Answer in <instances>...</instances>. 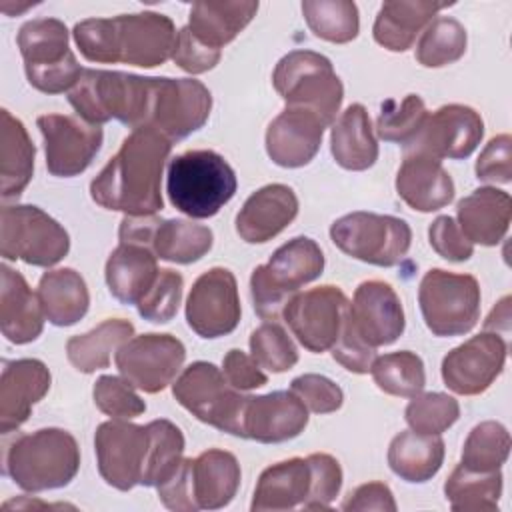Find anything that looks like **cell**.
Segmentation results:
<instances>
[{
  "label": "cell",
  "instance_id": "1",
  "mask_svg": "<svg viewBox=\"0 0 512 512\" xmlns=\"http://www.w3.org/2000/svg\"><path fill=\"white\" fill-rule=\"evenodd\" d=\"M170 150L172 142L158 130L134 128L90 182L92 200L126 216L156 214L164 206L160 182Z\"/></svg>",
  "mask_w": 512,
  "mask_h": 512
},
{
  "label": "cell",
  "instance_id": "2",
  "mask_svg": "<svg viewBox=\"0 0 512 512\" xmlns=\"http://www.w3.org/2000/svg\"><path fill=\"white\" fill-rule=\"evenodd\" d=\"M154 82L156 78L86 68L68 92V102L88 124L100 126L116 118L134 130L148 124Z\"/></svg>",
  "mask_w": 512,
  "mask_h": 512
},
{
  "label": "cell",
  "instance_id": "3",
  "mask_svg": "<svg viewBox=\"0 0 512 512\" xmlns=\"http://www.w3.org/2000/svg\"><path fill=\"white\" fill-rule=\"evenodd\" d=\"M80 468L76 438L62 428H40L18 436L4 454V474L26 492L70 484Z\"/></svg>",
  "mask_w": 512,
  "mask_h": 512
},
{
  "label": "cell",
  "instance_id": "4",
  "mask_svg": "<svg viewBox=\"0 0 512 512\" xmlns=\"http://www.w3.org/2000/svg\"><path fill=\"white\" fill-rule=\"evenodd\" d=\"M232 166L214 150H188L168 164L166 192L170 204L190 218H210L236 194Z\"/></svg>",
  "mask_w": 512,
  "mask_h": 512
},
{
  "label": "cell",
  "instance_id": "5",
  "mask_svg": "<svg viewBox=\"0 0 512 512\" xmlns=\"http://www.w3.org/2000/svg\"><path fill=\"white\" fill-rule=\"evenodd\" d=\"M324 254L316 240L296 236L282 244L266 264L254 268L250 276V294L254 310L262 320L276 322L288 300L304 284L320 278Z\"/></svg>",
  "mask_w": 512,
  "mask_h": 512
},
{
  "label": "cell",
  "instance_id": "6",
  "mask_svg": "<svg viewBox=\"0 0 512 512\" xmlns=\"http://www.w3.org/2000/svg\"><path fill=\"white\" fill-rule=\"evenodd\" d=\"M18 48L32 88L44 94L72 90L82 70L68 48V28L58 18H36L18 30Z\"/></svg>",
  "mask_w": 512,
  "mask_h": 512
},
{
  "label": "cell",
  "instance_id": "7",
  "mask_svg": "<svg viewBox=\"0 0 512 512\" xmlns=\"http://www.w3.org/2000/svg\"><path fill=\"white\" fill-rule=\"evenodd\" d=\"M272 84L286 106L316 112L326 126L334 124L342 106L344 86L332 62L312 50H292L274 68Z\"/></svg>",
  "mask_w": 512,
  "mask_h": 512
},
{
  "label": "cell",
  "instance_id": "8",
  "mask_svg": "<svg viewBox=\"0 0 512 512\" xmlns=\"http://www.w3.org/2000/svg\"><path fill=\"white\" fill-rule=\"evenodd\" d=\"M172 394L200 422L244 438V410L250 396L236 390L212 362H192L172 384Z\"/></svg>",
  "mask_w": 512,
  "mask_h": 512
},
{
  "label": "cell",
  "instance_id": "9",
  "mask_svg": "<svg viewBox=\"0 0 512 512\" xmlns=\"http://www.w3.org/2000/svg\"><path fill=\"white\" fill-rule=\"evenodd\" d=\"M418 304L434 336H462L478 322L480 284L472 274L432 268L420 280Z\"/></svg>",
  "mask_w": 512,
  "mask_h": 512
},
{
  "label": "cell",
  "instance_id": "10",
  "mask_svg": "<svg viewBox=\"0 0 512 512\" xmlns=\"http://www.w3.org/2000/svg\"><path fill=\"white\" fill-rule=\"evenodd\" d=\"M330 238L344 254L366 264L390 268L408 254L412 230L402 218L360 210L334 220Z\"/></svg>",
  "mask_w": 512,
  "mask_h": 512
},
{
  "label": "cell",
  "instance_id": "11",
  "mask_svg": "<svg viewBox=\"0 0 512 512\" xmlns=\"http://www.w3.org/2000/svg\"><path fill=\"white\" fill-rule=\"evenodd\" d=\"M0 218V254L6 260L48 268L70 250L68 232L38 206H4Z\"/></svg>",
  "mask_w": 512,
  "mask_h": 512
},
{
  "label": "cell",
  "instance_id": "12",
  "mask_svg": "<svg viewBox=\"0 0 512 512\" xmlns=\"http://www.w3.org/2000/svg\"><path fill=\"white\" fill-rule=\"evenodd\" d=\"M346 294L332 284L294 294L282 310L286 324L298 342L314 354L332 350L348 312Z\"/></svg>",
  "mask_w": 512,
  "mask_h": 512
},
{
  "label": "cell",
  "instance_id": "13",
  "mask_svg": "<svg viewBox=\"0 0 512 512\" xmlns=\"http://www.w3.org/2000/svg\"><path fill=\"white\" fill-rule=\"evenodd\" d=\"M94 450L102 480L126 492L142 482L150 454V430L112 418L96 428Z\"/></svg>",
  "mask_w": 512,
  "mask_h": 512
},
{
  "label": "cell",
  "instance_id": "14",
  "mask_svg": "<svg viewBox=\"0 0 512 512\" xmlns=\"http://www.w3.org/2000/svg\"><path fill=\"white\" fill-rule=\"evenodd\" d=\"M186 360L184 344L172 334L132 336L116 352V368L134 388L156 394L162 392Z\"/></svg>",
  "mask_w": 512,
  "mask_h": 512
},
{
  "label": "cell",
  "instance_id": "15",
  "mask_svg": "<svg viewBox=\"0 0 512 512\" xmlns=\"http://www.w3.org/2000/svg\"><path fill=\"white\" fill-rule=\"evenodd\" d=\"M210 110L212 94L200 80L156 78L146 126L174 142L200 130Z\"/></svg>",
  "mask_w": 512,
  "mask_h": 512
},
{
  "label": "cell",
  "instance_id": "16",
  "mask_svg": "<svg viewBox=\"0 0 512 512\" xmlns=\"http://www.w3.org/2000/svg\"><path fill=\"white\" fill-rule=\"evenodd\" d=\"M236 276L222 266L200 274L186 300V322L200 338L230 334L240 322Z\"/></svg>",
  "mask_w": 512,
  "mask_h": 512
},
{
  "label": "cell",
  "instance_id": "17",
  "mask_svg": "<svg viewBox=\"0 0 512 512\" xmlns=\"http://www.w3.org/2000/svg\"><path fill=\"white\" fill-rule=\"evenodd\" d=\"M44 136L46 168L52 176L72 178L82 174L98 154L104 132L80 116L42 114L36 120Z\"/></svg>",
  "mask_w": 512,
  "mask_h": 512
},
{
  "label": "cell",
  "instance_id": "18",
  "mask_svg": "<svg viewBox=\"0 0 512 512\" xmlns=\"http://www.w3.org/2000/svg\"><path fill=\"white\" fill-rule=\"evenodd\" d=\"M506 340L484 330L450 350L442 360L444 384L460 396H476L490 388L506 362Z\"/></svg>",
  "mask_w": 512,
  "mask_h": 512
},
{
  "label": "cell",
  "instance_id": "19",
  "mask_svg": "<svg viewBox=\"0 0 512 512\" xmlns=\"http://www.w3.org/2000/svg\"><path fill=\"white\" fill-rule=\"evenodd\" d=\"M484 136L480 114L464 104H446L428 114L406 152H422L436 160L468 158Z\"/></svg>",
  "mask_w": 512,
  "mask_h": 512
},
{
  "label": "cell",
  "instance_id": "20",
  "mask_svg": "<svg viewBox=\"0 0 512 512\" xmlns=\"http://www.w3.org/2000/svg\"><path fill=\"white\" fill-rule=\"evenodd\" d=\"M348 316L358 336L372 348L396 342L406 326L402 302L384 280L362 282L354 292Z\"/></svg>",
  "mask_w": 512,
  "mask_h": 512
},
{
  "label": "cell",
  "instance_id": "21",
  "mask_svg": "<svg viewBox=\"0 0 512 512\" xmlns=\"http://www.w3.org/2000/svg\"><path fill=\"white\" fill-rule=\"evenodd\" d=\"M118 38V62L154 68L172 58L176 28L166 14L138 12L114 16Z\"/></svg>",
  "mask_w": 512,
  "mask_h": 512
},
{
  "label": "cell",
  "instance_id": "22",
  "mask_svg": "<svg viewBox=\"0 0 512 512\" xmlns=\"http://www.w3.org/2000/svg\"><path fill=\"white\" fill-rule=\"evenodd\" d=\"M324 120L306 108L286 106L266 130V152L282 168L306 166L320 150Z\"/></svg>",
  "mask_w": 512,
  "mask_h": 512
},
{
  "label": "cell",
  "instance_id": "23",
  "mask_svg": "<svg viewBox=\"0 0 512 512\" xmlns=\"http://www.w3.org/2000/svg\"><path fill=\"white\" fill-rule=\"evenodd\" d=\"M50 370L42 360L18 358L6 360L0 378V432L18 430L50 390Z\"/></svg>",
  "mask_w": 512,
  "mask_h": 512
},
{
  "label": "cell",
  "instance_id": "24",
  "mask_svg": "<svg viewBox=\"0 0 512 512\" xmlns=\"http://www.w3.org/2000/svg\"><path fill=\"white\" fill-rule=\"evenodd\" d=\"M308 424V408L290 390L250 396L244 410V438L278 444L296 438Z\"/></svg>",
  "mask_w": 512,
  "mask_h": 512
},
{
  "label": "cell",
  "instance_id": "25",
  "mask_svg": "<svg viewBox=\"0 0 512 512\" xmlns=\"http://www.w3.org/2000/svg\"><path fill=\"white\" fill-rule=\"evenodd\" d=\"M298 214V198L286 184H268L252 192L236 214V232L248 244L278 236Z\"/></svg>",
  "mask_w": 512,
  "mask_h": 512
},
{
  "label": "cell",
  "instance_id": "26",
  "mask_svg": "<svg viewBox=\"0 0 512 512\" xmlns=\"http://www.w3.org/2000/svg\"><path fill=\"white\" fill-rule=\"evenodd\" d=\"M398 196L418 212H434L454 200V180L442 162L422 154L406 152L396 174Z\"/></svg>",
  "mask_w": 512,
  "mask_h": 512
},
{
  "label": "cell",
  "instance_id": "27",
  "mask_svg": "<svg viewBox=\"0 0 512 512\" xmlns=\"http://www.w3.org/2000/svg\"><path fill=\"white\" fill-rule=\"evenodd\" d=\"M0 328L12 344H28L42 334L44 310L24 276L10 266H0Z\"/></svg>",
  "mask_w": 512,
  "mask_h": 512
},
{
  "label": "cell",
  "instance_id": "28",
  "mask_svg": "<svg viewBox=\"0 0 512 512\" xmlns=\"http://www.w3.org/2000/svg\"><path fill=\"white\" fill-rule=\"evenodd\" d=\"M312 490V468L308 458H288L268 466L254 488L252 512H284L304 508Z\"/></svg>",
  "mask_w": 512,
  "mask_h": 512
},
{
  "label": "cell",
  "instance_id": "29",
  "mask_svg": "<svg viewBox=\"0 0 512 512\" xmlns=\"http://www.w3.org/2000/svg\"><path fill=\"white\" fill-rule=\"evenodd\" d=\"M458 226L462 234L480 246H496L504 240L510 216V194L492 186L476 188L472 194L458 202Z\"/></svg>",
  "mask_w": 512,
  "mask_h": 512
},
{
  "label": "cell",
  "instance_id": "30",
  "mask_svg": "<svg viewBox=\"0 0 512 512\" xmlns=\"http://www.w3.org/2000/svg\"><path fill=\"white\" fill-rule=\"evenodd\" d=\"M240 486V464L232 452L210 448L190 458V490L196 510L228 506Z\"/></svg>",
  "mask_w": 512,
  "mask_h": 512
},
{
  "label": "cell",
  "instance_id": "31",
  "mask_svg": "<svg viewBox=\"0 0 512 512\" xmlns=\"http://www.w3.org/2000/svg\"><path fill=\"white\" fill-rule=\"evenodd\" d=\"M446 6L450 4L426 0L384 2L372 26L374 40L390 52H404L414 44L416 36L434 20V16Z\"/></svg>",
  "mask_w": 512,
  "mask_h": 512
},
{
  "label": "cell",
  "instance_id": "32",
  "mask_svg": "<svg viewBox=\"0 0 512 512\" xmlns=\"http://www.w3.org/2000/svg\"><path fill=\"white\" fill-rule=\"evenodd\" d=\"M156 254L138 244L120 242L106 260V284L110 294L122 304H138L158 276Z\"/></svg>",
  "mask_w": 512,
  "mask_h": 512
},
{
  "label": "cell",
  "instance_id": "33",
  "mask_svg": "<svg viewBox=\"0 0 512 512\" xmlns=\"http://www.w3.org/2000/svg\"><path fill=\"white\" fill-rule=\"evenodd\" d=\"M330 150L338 166L360 172L374 166L378 142L372 132L370 116L362 104H350L332 124Z\"/></svg>",
  "mask_w": 512,
  "mask_h": 512
},
{
  "label": "cell",
  "instance_id": "34",
  "mask_svg": "<svg viewBox=\"0 0 512 512\" xmlns=\"http://www.w3.org/2000/svg\"><path fill=\"white\" fill-rule=\"evenodd\" d=\"M36 294L46 320L54 326L76 324L86 316L90 306L88 286L74 268H56L44 272Z\"/></svg>",
  "mask_w": 512,
  "mask_h": 512
},
{
  "label": "cell",
  "instance_id": "35",
  "mask_svg": "<svg viewBox=\"0 0 512 512\" xmlns=\"http://www.w3.org/2000/svg\"><path fill=\"white\" fill-rule=\"evenodd\" d=\"M256 12L258 2H194L186 26L200 42L220 50L250 24Z\"/></svg>",
  "mask_w": 512,
  "mask_h": 512
},
{
  "label": "cell",
  "instance_id": "36",
  "mask_svg": "<svg viewBox=\"0 0 512 512\" xmlns=\"http://www.w3.org/2000/svg\"><path fill=\"white\" fill-rule=\"evenodd\" d=\"M36 146L24 124L6 108L0 110V176L2 198H18L34 174Z\"/></svg>",
  "mask_w": 512,
  "mask_h": 512
},
{
  "label": "cell",
  "instance_id": "37",
  "mask_svg": "<svg viewBox=\"0 0 512 512\" xmlns=\"http://www.w3.org/2000/svg\"><path fill=\"white\" fill-rule=\"evenodd\" d=\"M444 462V440L440 434L414 430L400 432L388 446L390 470L406 482H428Z\"/></svg>",
  "mask_w": 512,
  "mask_h": 512
},
{
  "label": "cell",
  "instance_id": "38",
  "mask_svg": "<svg viewBox=\"0 0 512 512\" xmlns=\"http://www.w3.org/2000/svg\"><path fill=\"white\" fill-rule=\"evenodd\" d=\"M134 336V324L124 318H108L86 334L72 336L66 342L70 364L84 374L110 366L112 352H118Z\"/></svg>",
  "mask_w": 512,
  "mask_h": 512
},
{
  "label": "cell",
  "instance_id": "39",
  "mask_svg": "<svg viewBox=\"0 0 512 512\" xmlns=\"http://www.w3.org/2000/svg\"><path fill=\"white\" fill-rule=\"evenodd\" d=\"M446 500L456 512L498 510L502 496V472H474L458 464L444 484Z\"/></svg>",
  "mask_w": 512,
  "mask_h": 512
},
{
  "label": "cell",
  "instance_id": "40",
  "mask_svg": "<svg viewBox=\"0 0 512 512\" xmlns=\"http://www.w3.org/2000/svg\"><path fill=\"white\" fill-rule=\"evenodd\" d=\"M214 242V234L208 226L196 224L192 220L172 218L162 220L158 226L152 252L156 258L174 262V264H192L210 252Z\"/></svg>",
  "mask_w": 512,
  "mask_h": 512
},
{
  "label": "cell",
  "instance_id": "41",
  "mask_svg": "<svg viewBox=\"0 0 512 512\" xmlns=\"http://www.w3.org/2000/svg\"><path fill=\"white\" fill-rule=\"evenodd\" d=\"M370 374L384 394L398 398H414L426 386L424 362L410 350L378 356L370 366Z\"/></svg>",
  "mask_w": 512,
  "mask_h": 512
},
{
  "label": "cell",
  "instance_id": "42",
  "mask_svg": "<svg viewBox=\"0 0 512 512\" xmlns=\"http://www.w3.org/2000/svg\"><path fill=\"white\" fill-rule=\"evenodd\" d=\"M302 14L314 36L326 42L346 44L358 36V6L350 0H304Z\"/></svg>",
  "mask_w": 512,
  "mask_h": 512
},
{
  "label": "cell",
  "instance_id": "43",
  "mask_svg": "<svg viewBox=\"0 0 512 512\" xmlns=\"http://www.w3.org/2000/svg\"><path fill=\"white\" fill-rule=\"evenodd\" d=\"M466 28L448 16L434 18L416 44V60L426 68H440L460 60L466 52Z\"/></svg>",
  "mask_w": 512,
  "mask_h": 512
},
{
  "label": "cell",
  "instance_id": "44",
  "mask_svg": "<svg viewBox=\"0 0 512 512\" xmlns=\"http://www.w3.org/2000/svg\"><path fill=\"white\" fill-rule=\"evenodd\" d=\"M510 434L504 424L496 420H484L476 424L462 448L460 464L474 472H494L508 460Z\"/></svg>",
  "mask_w": 512,
  "mask_h": 512
},
{
  "label": "cell",
  "instance_id": "45",
  "mask_svg": "<svg viewBox=\"0 0 512 512\" xmlns=\"http://www.w3.org/2000/svg\"><path fill=\"white\" fill-rule=\"evenodd\" d=\"M150 430V454L142 476V486H160L182 462L184 436L170 420H152L146 424Z\"/></svg>",
  "mask_w": 512,
  "mask_h": 512
},
{
  "label": "cell",
  "instance_id": "46",
  "mask_svg": "<svg viewBox=\"0 0 512 512\" xmlns=\"http://www.w3.org/2000/svg\"><path fill=\"white\" fill-rule=\"evenodd\" d=\"M428 112L418 94H408L404 100H386L376 120V134L386 142L408 146L422 128Z\"/></svg>",
  "mask_w": 512,
  "mask_h": 512
},
{
  "label": "cell",
  "instance_id": "47",
  "mask_svg": "<svg viewBox=\"0 0 512 512\" xmlns=\"http://www.w3.org/2000/svg\"><path fill=\"white\" fill-rule=\"evenodd\" d=\"M458 416V400L444 392H420L408 402L404 410V418L410 430L422 434H442L458 420Z\"/></svg>",
  "mask_w": 512,
  "mask_h": 512
},
{
  "label": "cell",
  "instance_id": "48",
  "mask_svg": "<svg viewBox=\"0 0 512 512\" xmlns=\"http://www.w3.org/2000/svg\"><path fill=\"white\" fill-rule=\"evenodd\" d=\"M250 352L260 368H266L274 374L286 372L298 362L296 344L278 322L270 320L252 330Z\"/></svg>",
  "mask_w": 512,
  "mask_h": 512
},
{
  "label": "cell",
  "instance_id": "49",
  "mask_svg": "<svg viewBox=\"0 0 512 512\" xmlns=\"http://www.w3.org/2000/svg\"><path fill=\"white\" fill-rule=\"evenodd\" d=\"M184 278L180 272L164 268L158 272L152 288L144 294V298L136 304L138 314L154 324L170 322L180 306L182 300Z\"/></svg>",
  "mask_w": 512,
  "mask_h": 512
},
{
  "label": "cell",
  "instance_id": "50",
  "mask_svg": "<svg viewBox=\"0 0 512 512\" xmlns=\"http://www.w3.org/2000/svg\"><path fill=\"white\" fill-rule=\"evenodd\" d=\"M92 396L96 408L114 420H132L146 412V402L134 392V386L118 376H100Z\"/></svg>",
  "mask_w": 512,
  "mask_h": 512
},
{
  "label": "cell",
  "instance_id": "51",
  "mask_svg": "<svg viewBox=\"0 0 512 512\" xmlns=\"http://www.w3.org/2000/svg\"><path fill=\"white\" fill-rule=\"evenodd\" d=\"M74 42L88 62L116 64L118 38L114 18H88L74 26Z\"/></svg>",
  "mask_w": 512,
  "mask_h": 512
},
{
  "label": "cell",
  "instance_id": "52",
  "mask_svg": "<svg viewBox=\"0 0 512 512\" xmlns=\"http://www.w3.org/2000/svg\"><path fill=\"white\" fill-rule=\"evenodd\" d=\"M312 468V490L304 504V510H326L336 500L342 488L340 462L324 452L306 456Z\"/></svg>",
  "mask_w": 512,
  "mask_h": 512
},
{
  "label": "cell",
  "instance_id": "53",
  "mask_svg": "<svg viewBox=\"0 0 512 512\" xmlns=\"http://www.w3.org/2000/svg\"><path fill=\"white\" fill-rule=\"evenodd\" d=\"M290 390L316 414L336 412L344 402L342 388L322 374H302L290 382Z\"/></svg>",
  "mask_w": 512,
  "mask_h": 512
},
{
  "label": "cell",
  "instance_id": "54",
  "mask_svg": "<svg viewBox=\"0 0 512 512\" xmlns=\"http://www.w3.org/2000/svg\"><path fill=\"white\" fill-rule=\"evenodd\" d=\"M476 178L488 184H508L512 180V136H494L476 160Z\"/></svg>",
  "mask_w": 512,
  "mask_h": 512
},
{
  "label": "cell",
  "instance_id": "55",
  "mask_svg": "<svg viewBox=\"0 0 512 512\" xmlns=\"http://www.w3.org/2000/svg\"><path fill=\"white\" fill-rule=\"evenodd\" d=\"M432 250L448 262H464L474 254V244L462 234L460 226L450 216H438L428 228Z\"/></svg>",
  "mask_w": 512,
  "mask_h": 512
},
{
  "label": "cell",
  "instance_id": "56",
  "mask_svg": "<svg viewBox=\"0 0 512 512\" xmlns=\"http://www.w3.org/2000/svg\"><path fill=\"white\" fill-rule=\"evenodd\" d=\"M220 50L206 46L200 42L188 26L180 28L176 34L174 50H172V60L176 62L178 68L190 74H202L212 70L220 62Z\"/></svg>",
  "mask_w": 512,
  "mask_h": 512
},
{
  "label": "cell",
  "instance_id": "57",
  "mask_svg": "<svg viewBox=\"0 0 512 512\" xmlns=\"http://www.w3.org/2000/svg\"><path fill=\"white\" fill-rule=\"evenodd\" d=\"M350 308V306H348ZM332 358L342 364L346 370L354 372V374H366L370 372V366L372 362L376 360V348L368 346L360 336L358 332L354 330L352 322H350V316L346 312V318H344V326H342V332L336 340V344L332 346Z\"/></svg>",
  "mask_w": 512,
  "mask_h": 512
},
{
  "label": "cell",
  "instance_id": "58",
  "mask_svg": "<svg viewBox=\"0 0 512 512\" xmlns=\"http://www.w3.org/2000/svg\"><path fill=\"white\" fill-rule=\"evenodd\" d=\"M222 372L236 390H254L268 382V376L260 370L258 362L246 352L232 348L222 360Z\"/></svg>",
  "mask_w": 512,
  "mask_h": 512
},
{
  "label": "cell",
  "instance_id": "59",
  "mask_svg": "<svg viewBox=\"0 0 512 512\" xmlns=\"http://www.w3.org/2000/svg\"><path fill=\"white\" fill-rule=\"evenodd\" d=\"M158 488V498L168 510L176 512H196L190 490V458H182L172 476Z\"/></svg>",
  "mask_w": 512,
  "mask_h": 512
},
{
  "label": "cell",
  "instance_id": "60",
  "mask_svg": "<svg viewBox=\"0 0 512 512\" xmlns=\"http://www.w3.org/2000/svg\"><path fill=\"white\" fill-rule=\"evenodd\" d=\"M396 500L392 490L384 482H366L350 492L344 500L342 510L358 512V510H380V512H396Z\"/></svg>",
  "mask_w": 512,
  "mask_h": 512
},
{
  "label": "cell",
  "instance_id": "61",
  "mask_svg": "<svg viewBox=\"0 0 512 512\" xmlns=\"http://www.w3.org/2000/svg\"><path fill=\"white\" fill-rule=\"evenodd\" d=\"M160 224H162V220L156 214L124 216L120 222L118 238H120V242L138 244V246H146L152 250V240H154V234Z\"/></svg>",
  "mask_w": 512,
  "mask_h": 512
}]
</instances>
